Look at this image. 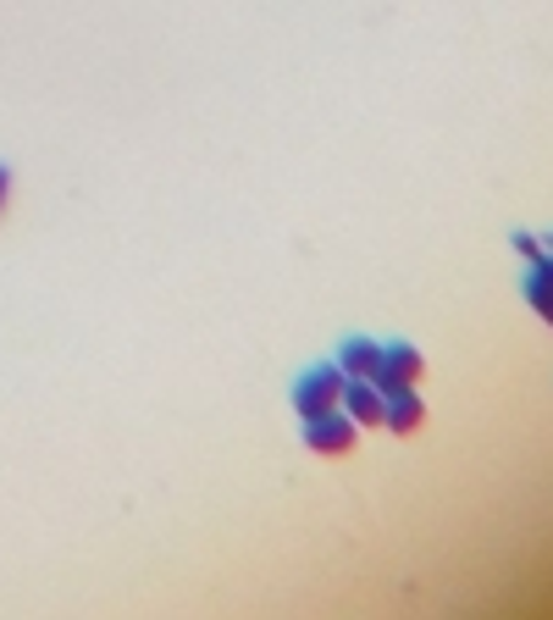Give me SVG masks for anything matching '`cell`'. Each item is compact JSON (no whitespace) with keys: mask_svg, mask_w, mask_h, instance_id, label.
<instances>
[{"mask_svg":"<svg viewBox=\"0 0 553 620\" xmlns=\"http://www.w3.org/2000/svg\"><path fill=\"white\" fill-rule=\"evenodd\" d=\"M343 366L338 361H316V366H305L299 372V383H294V416L299 421H310V416H321V410H338V399H343Z\"/></svg>","mask_w":553,"mask_h":620,"instance_id":"obj_1","label":"cell"},{"mask_svg":"<svg viewBox=\"0 0 553 620\" xmlns=\"http://www.w3.org/2000/svg\"><path fill=\"white\" fill-rule=\"evenodd\" d=\"M354 443H360V426H354V416H349L343 405L305 421V449H310V455L343 460V455H354Z\"/></svg>","mask_w":553,"mask_h":620,"instance_id":"obj_2","label":"cell"},{"mask_svg":"<svg viewBox=\"0 0 553 620\" xmlns=\"http://www.w3.org/2000/svg\"><path fill=\"white\" fill-rule=\"evenodd\" d=\"M421 377H426V354H421L415 343H404V338L383 343V372L372 377L383 399H393V394H404V388H421Z\"/></svg>","mask_w":553,"mask_h":620,"instance_id":"obj_3","label":"cell"},{"mask_svg":"<svg viewBox=\"0 0 553 620\" xmlns=\"http://www.w3.org/2000/svg\"><path fill=\"white\" fill-rule=\"evenodd\" d=\"M349 416H354V426L360 432H372V426H383V416H388V399L377 394V383L372 377H349L343 383V399H338Z\"/></svg>","mask_w":553,"mask_h":620,"instance_id":"obj_4","label":"cell"},{"mask_svg":"<svg viewBox=\"0 0 553 620\" xmlns=\"http://www.w3.org/2000/svg\"><path fill=\"white\" fill-rule=\"evenodd\" d=\"M332 361L343 366V377H377V372H383V343L365 338V332H349V338L338 343Z\"/></svg>","mask_w":553,"mask_h":620,"instance_id":"obj_5","label":"cell"},{"mask_svg":"<svg viewBox=\"0 0 553 620\" xmlns=\"http://www.w3.org/2000/svg\"><path fill=\"white\" fill-rule=\"evenodd\" d=\"M520 294H526V305L553 327V249H542L537 260H526V283H520Z\"/></svg>","mask_w":553,"mask_h":620,"instance_id":"obj_6","label":"cell"},{"mask_svg":"<svg viewBox=\"0 0 553 620\" xmlns=\"http://www.w3.org/2000/svg\"><path fill=\"white\" fill-rule=\"evenodd\" d=\"M383 426H388L393 437H415V432L426 426V399H421L415 388L393 394V399H388V416H383Z\"/></svg>","mask_w":553,"mask_h":620,"instance_id":"obj_7","label":"cell"},{"mask_svg":"<svg viewBox=\"0 0 553 620\" xmlns=\"http://www.w3.org/2000/svg\"><path fill=\"white\" fill-rule=\"evenodd\" d=\"M509 244H515V255H520V260H537V255H542V249H548V244H542V238H537V233H515V238H509Z\"/></svg>","mask_w":553,"mask_h":620,"instance_id":"obj_8","label":"cell"},{"mask_svg":"<svg viewBox=\"0 0 553 620\" xmlns=\"http://www.w3.org/2000/svg\"><path fill=\"white\" fill-rule=\"evenodd\" d=\"M7 206H12V166L0 161V217H7Z\"/></svg>","mask_w":553,"mask_h":620,"instance_id":"obj_9","label":"cell"},{"mask_svg":"<svg viewBox=\"0 0 553 620\" xmlns=\"http://www.w3.org/2000/svg\"><path fill=\"white\" fill-rule=\"evenodd\" d=\"M542 244H548V249H553V233H548V238H542Z\"/></svg>","mask_w":553,"mask_h":620,"instance_id":"obj_10","label":"cell"}]
</instances>
